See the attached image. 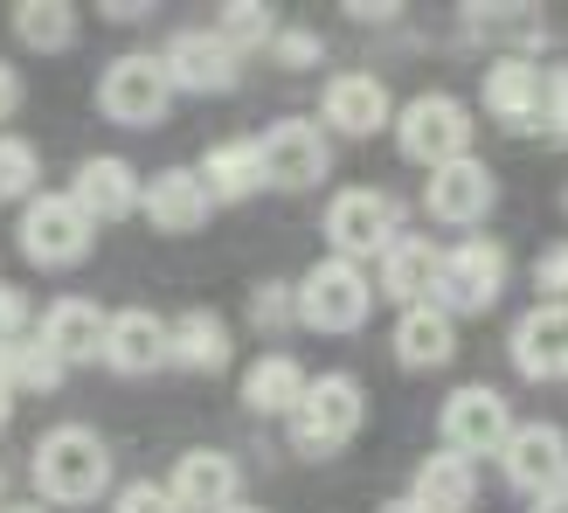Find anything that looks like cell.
<instances>
[{"mask_svg": "<svg viewBox=\"0 0 568 513\" xmlns=\"http://www.w3.org/2000/svg\"><path fill=\"white\" fill-rule=\"evenodd\" d=\"M111 486V451L91 423H55L36 444V493L49 506H83Z\"/></svg>", "mask_w": 568, "mask_h": 513, "instance_id": "cell-1", "label": "cell"}, {"mask_svg": "<svg viewBox=\"0 0 568 513\" xmlns=\"http://www.w3.org/2000/svg\"><path fill=\"white\" fill-rule=\"evenodd\" d=\"M361 416H367L361 382L354 375H320V382H305L298 410H292V437H298L305 459H326V451H339L361 431Z\"/></svg>", "mask_w": 568, "mask_h": 513, "instance_id": "cell-2", "label": "cell"}, {"mask_svg": "<svg viewBox=\"0 0 568 513\" xmlns=\"http://www.w3.org/2000/svg\"><path fill=\"white\" fill-rule=\"evenodd\" d=\"M395 139H403V153L416 167H450V160L471 153V111L450 98V91H423V98L403 104Z\"/></svg>", "mask_w": 568, "mask_h": 513, "instance_id": "cell-3", "label": "cell"}, {"mask_svg": "<svg viewBox=\"0 0 568 513\" xmlns=\"http://www.w3.org/2000/svg\"><path fill=\"white\" fill-rule=\"evenodd\" d=\"M367 305H375V278L347 256H326V264H312L305 284H298V320L320 326V333H354L367 320Z\"/></svg>", "mask_w": 568, "mask_h": 513, "instance_id": "cell-4", "label": "cell"}, {"mask_svg": "<svg viewBox=\"0 0 568 513\" xmlns=\"http://www.w3.org/2000/svg\"><path fill=\"white\" fill-rule=\"evenodd\" d=\"M395 230H403V202L382 188H339L333 209H326V237H333V256H347V264H361V256H382L395 243Z\"/></svg>", "mask_w": 568, "mask_h": 513, "instance_id": "cell-5", "label": "cell"}, {"mask_svg": "<svg viewBox=\"0 0 568 513\" xmlns=\"http://www.w3.org/2000/svg\"><path fill=\"white\" fill-rule=\"evenodd\" d=\"M91 237H98V222L83 215L70 194H36V202L21 209V250H28V264H49V271L83 264V256H91Z\"/></svg>", "mask_w": 568, "mask_h": 513, "instance_id": "cell-6", "label": "cell"}, {"mask_svg": "<svg viewBox=\"0 0 568 513\" xmlns=\"http://www.w3.org/2000/svg\"><path fill=\"white\" fill-rule=\"evenodd\" d=\"M499 284H506V250H499L493 237H465V243L437 264L430 305H444L450 320H458V312H493Z\"/></svg>", "mask_w": 568, "mask_h": 513, "instance_id": "cell-7", "label": "cell"}, {"mask_svg": "<svg viewBox=\"0 0 568 513\" xmlns=\"http://www.w3.org/2000/svg\"><path fill=\"white\" fill-rule=\"evenodd\" d=\"M166 98H174V83H166L160 56H119V63H104V77H98V111L111 125H160Z\"/></svg>", "mask_w": 568, "mask_h": 513, "instance_id": "cell-8", "label": "cell"}, {"mask_svg": "<svg viewBox=\"0 0 568 513\" xmlns=\"http://www.w3.org/2000/svg\"><path fill=\"white\" fill-rule=\"evenodd\" d=\"M437 431H444V451H458V459H493V451H506V437H514V416H506V395L471 382L458 395H444Z\"/></svg>", "mask_w": 568, "mask_h": 513, "instance_id": "cell-9", "label": "cell"}, {"mask_svg": "<svg viewBox=\"0 0 568 513\" xmlns=\"http://www.w3.org/2000/svg\"><path fill=\"white\" fill-rule=\"evenodd\" d=\"M257 160H264V181L271 188H292V194H305V188H320L326 181V132L312 125V119H277L264 139H257Z\"/></svg>", "mask_w": 568, "mask_h": 513, "instance_id": "cell-10", "label": "cell"}, {"mask_svg": "<svg viewBox=\"0 0 568 513\" xmlns=\"http://www.w3.org/2000/svg\"><path fill=\"white\" fill-rule=\"evenodd\" d=\"M486 111L506 132L548 125V70L534 63V56H493V70H486Z\"/></svg>", "mask_w": 568, "mask_h": 513, "instance_id": "cell-11", "label": "cell"}, {"mask_svg": "<svg viewBox=\"0 0 568 513\" xmlns=\"http://www.w3.org/2000/svg\"><path fill=\"white\" fill-rule=\"evenodd\" d=\"M139 209H146L153 230H166V237H194V230L209 222L215 194H209V181H202V167H166V174H153L146 188H139Z\"/></svg>", "mask_w": 568, "mask_h": 513, "instance_id": "cell-12", "label": "cell"}, {"mask_svg": "<svg viewBox=\"0 0 568 513\" xmlns=\"http://www.w3.org/2000/svg\"><path fill=\"white\" fill-rule=\"evenodd\" d=\"M430 215L437 222H450V230H471V222H486L493 215V202H499V181H493V167L486 160H450V167H437L430 174Z\"/></svg>", "mask_w": 568, "mask_h": 513, "instance_id": "cell-13", "label": "cell"}, {"mask_svg": "<svg viewBox=\"0 0 568 513\" xmlns=\"http://www.w3.org/2000/svg\"><path fill=\"white\" fill-rule=\"evenodd\" d=\"M160 63H166V83H174V91H230L236 83V49L222 42L215 28H181Z\"/></svg>", "mask_w": 568, "mask_h": 513, "instance_id": "cell-14", "label": "cell"}, {"mask_svg": "<svg viewBox=\"0 0 568 513\" xmlns=\"http://www.w3.org/2000/svg\"><path fill=\"white\" fill-rule=\"evenodd\" d=\"M104 361L119 368V375H160V368L174 361V326L146 305H125L104 333Z\"/></svg>", "mask_w": 568, "mask_h": 513, "instance_id": "cell-15", "label": "cell"}, {"mask_svg": "<svg viewBox=\"0 0 568 513\" xmlns=\"http://www.w3.org/2000/svg\"><path fill=\"white\" fill-rule=\"evenodd\" d=\"M320 111H326V125L333 132H347V139H367V132H382L395 119V104L382 91V77H367V70H347V77H333L326 91H320Z\"/></svg>", "mask_w": 568, "mask_h": 513, "instance_id": "cell-16", "label": "cell"}, {"mask_svg": "<svg viewBox=\"0 0 568 513\" xmlns=\"http://www.w3.org/2000/svg\"><path fill=\"white\" fill-rule=\"evenodd\" d=\"M499 459H506V479H514L520 493H548L568 472V437H561V423H520Z\"/></svg>", "mask_w": 568, "mask_h": 513, "instance_id": "cell-17", "label": "cell"}, {"mask_svg": "<svg viewBox=\"0 0 568 513\" xmlns=\"http://www.w3.org/2000/svg\"><path fill=\"white\" fill-rule=\"evenodd\" d=\"M104 333H111V312L91 305V299H55L42 312V340H49V354L77 368V361H104Z\"/></svg>", "mask_w": 568, "mask_h": 513, "instance_id": "cell-18", "label": "cell"}, {"mask_svg": "<svg viewBox=\"0 0 568 513\" xmlns=\"http://www.w3.org/2000/svg\"><path fill=\"white\" fill-rule=\"evenodd\" d=\"M70 202L91 215V222H125V215L139 209V174H132V160H111V153L83 160L77 181H70Z\"/></svg>", "mask_w": 568, "mask_h": 513, "instance_id": "cell-19", "label": "cell"}, {"mask_svg": "<svg viewBox=\"0 0 568 513\" xmlns=\"http://www.w3.org/2000/svg\"><path fill=\"white\" fill-rule=\"evenodd\" d=\"M236 486H243V472L230 451H187L166 493H174L181 513H222V506H236Z\"/></svg>", "mask_w": 568, "mask_h": 513, "instance_id": "cell-20", "label": "cell"}, {"mask_svg": "<svg viewBox=\"0 0 568 513\" xmlns=\"http://www.w3.org/2000/svg\"><path fill=\"white\" fill-rule=\"evenodd\" d=\"M514 361L527 382H561L568 375V305H534L514 326Z\"/></svg>", "mask_w": 568, "mask_h": 513, "instance_id": "cell-21", "label": "cell"}, {"mask_svg": "<svg viewBox=\"0 0 568 513\" xmlns=\"http://www.w3.org/2000/svg\"><path fill=\"white\" fill-rule=\"evenodd\" d=\"M437 264H444V250H437V243H423V237H395V243L382 250V292H388V299H403V312H409V305H430V292H437Z\"/></svg>", "mask_w": 568, "mask_h": 513, "instance_id": "cell-22", "label": "cell"}, {"mask_svg": "<svg viewBox=\"0 0 568 513\" xmlns=\"http://www.w3.org/2000/svg\"><path fill=\"white\" fill-rule=\"evenodd\" d=\"M465 36L471 42H499V56H534L548 42V14L541 8H493V0H471Z\"/></svg>", "mask_w": 568, "mask_h": 513, "instance_id": "cell-23", "label": "cell"}, {"mask_svg": "<svg viewBox=\"0 0 568 513\" xmlns=\"http://www.w3.org/2000/svg\"><path fill=\"white\" fill-rule=\"evenodd\" d=\"M450 354H458V320L444 305H409L395 320V361L403 368H444Z\"/></svg>", "mask_w": 568, "mask_h": 513, "instance_id": "cell-24", "label": "cell"}, {"mask_svg": "<svg viewBox=\"0 0 568 513\" xmlns=\"http://www.w3.org/2000/svg\"><path fill=\"white\" fill-rule=\"evenodd\" d=\"M202 181H209L215 202H250L257 188H271L264 160H257V139H215L209 160H202Z\"/></svg>", "mask_w": 568, "mask_h": 513, "instance_id": "cell-25", "label": "cell"}, {"mask_svg": "<svg viewBox=\"0 0 568 513\" xmlns=\"http://www.w3.org/2000/svg\"><path fill=\"white\" fill-rule=\"evenodd\" d=\"M471 493H478L471 459H458V451H437V459L416 465V493H409V500H416L423 513H465Z\"/></svg>", "mask_w": 568, "mask_h": 513, "instance_id": "cell-26", "label": "cell"}, {"mask_svg": "<svg viewBox=\"0 0 568 513\" xmlns=\"http://www.w3.org/2000/svg\"><path fill=\"white\" fill-rule=\"evenodd\" d=\"M230 320L222 312H209V305H194L187 320H174V361L181 368H194V375H215V368H230Z\"/></svg>", "mask_w": 568, "mask_h": 513, "instance_id": "cell-27", "label": "cell"}, {"mask_svg": "<svg viewBox=\"0 0 568 513\" xmlns=\"http://www.w3.org/2000/svg\"><path fill=\"white\" fill-rule=\"evenodd\" d=\"M298 395H305V368H298L292 354H264V361L243 375V403L257 410V416H284V410H298Z\"/></svg>", "mask_w": 568, "mask_h": 513, "instance_id": "cell-28", "label": "cell"}, {"mask_svg": "<svg viewBox=\"0 0 568 513\" xmlns=\"http://www.w3.org/2000/svg\"><path fill=\"white\" fill-rule=\"evenodd\" d=\"M0 375H8V389L21 395H42V389H55L63 382V361L49 354V340L42 333H21V340H0Z\"/></svg>", "mask_w": 568, "mask_h": 513, "instance_id": "cell-29", "label": "cell"}, {"mask_svg": "<svg viewBox=\"0 0 568 513\" xmlns=\"http://www.w3.org/2000/svg\"><path fill=\"white\" fill-rule=\"evenodd\" d=\"M14 36H21V49L55 56V49L77 42V14L63 8V0H21V8H14Z\"/></svg>", "mask_w": 568, "mask_h": 513, "instance_id": "cell-30", "label": "cell"}, {"mask_svg": "<svg viewBox=\"0 0 568 513\" xmlns=\"http://www.w3.org/2000/svg\"><path fill=\"white\" fill-rule=\"evenodd\" d=\"M215 36H222V42H230V49L243 56V49H271L277 21H271V8H264V0H236V8H222Z\"/></svg>", "mask_w": 568, "mask_h": 513, "instance_id": "cell-31", "label": "cell"}, {"mask_svg": "<svg viewBox=\"0 0 568 513\" xmlns=\"http://www.w3.org/2000/svg\"><path fill=\"white\" fill-rule=\"evenodd\" d=\"M36 174H42V153L28 139H0V202H36Z\"/></svg>", "mask_w": 568, "mask_h": 513, "instance_id": "cell-32", "label": "cell"}, {"mask_svg": "<svg viewBox=\"0 0 568 513\" xmlns=\"http://www.w3.org/2000/svg\"><path fill=\"white\" fill-rule=\"evenodd\" d=\"M271 56H277L284 70H312V63L326 56V42L312 36V28H277V36H271Z\"/></svg>", "mask_w": 568, "mask_h": 513, "instance_id": "cell-33", "label": "cell"}, {"mask_svg": "<svg viewBox=\"0 0 568 513\" xmlns=\"http://www.w3.org/2000/svg\"><path fill=\"white\" fill-rule=\"evenodd\" d=\"M292 312H298V299L284 292V284H257V299H250V320H257L264 333H277V326H292Z\"/></svg>", "mask_w": 568, "mask_h": 513, "instance_id": "cell-34", "label": "cell"}, {"mask_svg": "<svg viewBox=\"0 0 568 513\" xmlns=\"http://www.w3.org/2000/svg\"><path fill=\"white\" fill-rule=\"evenodd\" d=\"M111 513H181V506H174V493H166V486H153V479H132Z\"/></svg>", "mask_w": 568, "mask_h": 513, "instance_id": "cell-35", "label": "cell"}, {"mask_svg": "<svg viewBox=\"0 0 568 513\" xmlns=\"http://www.w3.org/2000/svg\"><path fill=\"white\" fill-rule=\"evenodd\" d=\"M534 284L548 292V305L568 299V243H548V250H541V264H534Z\"/></svg>", "mask_w": 568, "mask_h": 513, "instance_id": "cell-36", "label": "cell"}, {"mask_svg": "<svg viewBox=\"0 0 568 513\" xmlns=\"http://www.w3.org/2000/svg\"><path fill=\"white\" fill-rule=\"evenodd\" d=\"M21 326H28V299L14 284H0V340H21Z\"/></svg>", "mask_w": 568, "mask_h": 513, "instance_id": "cell-37", "label": "cell"}, {"mask_svg": "<svg viewBox=\"0 0 568 513\" xmlns=\"http://www.w3.org/2000/svg\"><path fill=\"white\" fill-rule=\"evenodd\" d=\"M548 125L568 139V70H548Z\"/></svg>", "mask_w": 568, "mask_h": 513, "instance_id": "cell-38", "label": "cell"}, {"mask_svg": "<svg viewBox=\"0 0 568 513\" xmlns=\"http://www.w3.org/2000/svg\"><path fill=\"white\" fill-rule=\"evenodd\" d=\"M21 104V77L8 70V63H0V119H8V111Z\"/></svg>", "mask_w": 568, "mask_h": 513, "instance_id": "cell-39", "label": "cell"}, {"mask_svg": "<svg viewBox=\"0 0 568 513\" xmlns=\"http://www.w3.org/2000/svg\"><path fill=\"white\" fill-rule=\"evenodd\" d=\"M347 14H354V21H395V8H388V0H354Z\"/></svg>", "mask_w": 568, "mask_h": 513, "instance_id": "cell-40", "label": "cell"}, {"mask_svg": "<svg viewBox=\"0 0 568 513\" xmlns=\"http://www.w3.org/2000/svg\"><path fill=\"white\" fill-rule=\"evenodd\" d=\"M104 21H146V0H111Z\"/></svg>", "mask_w": 568, "mask_h": 513, "instance_id": "cell-41", "label": "cell"}, {"mask_svg": "<svg viewBox=\"0 0 568 513\" xmlns=\"http://www.w3.org/2000/svg\"><path fill=\"white\" fill-rule=\"evenodd\" d=\"M14 416V389H8V375H0V423Z\"/></svg>", "mask_w": 568, "mask_h": 513, "instance_id": "cell-42", "label": "cell"}, {"mask_svg": "<svg viewBox=\"0 0 568 513\" xmlns=\"http://www.w3.org/2000/svg\"><path fill=\"white\" fill-rule=\"evenodd\" d=\"M382 513H423V506H416V500H388Z\"/></svg>", "mask_w": 568, "mask_h": 513, "instance_id": "cell-43", "label": "cell"}, {"mask_svg": "<svg viewBox=\"0 0 568 513\" xmlns=\"http://www.w3.org/2000/svg\"><path fill=\"white\" fill-rule=\"evenodd\" d=\"M534 513H568V506H561L555 493H541V506H534Z\"/></svg>", "mask_w": 568, "mask_h": 513, "instance_id": "cell-44", "label": "cell"}, {"mask_svg": "<svg viewBox=\"0 0 568 513\" xmlns=\"http://www.w3.org/2000/svg\"><path fill=\"white\" fill-rule=\"evenodd\" d=\"M548 493H555V500H561V506H568V472H561V479H555V486H548Z\"/></svg>", "mask_w": 568, "mask_h": 513, "instance_id": "cell-45", "label": "cell"}, {"mask_svg": "<svg viewBox=\"0 0 568 513\" xmlns=\"http://www.w3.org/2000/svg\"><path fill=\"white\" fill-rule=\"evenodd\" d=\"M222 513H264V506H222Z\"/></svg>", "mask_w": 568, "mask_h": 513, "instance_id": "cell-46", "label": "cell"}, {"mask_svg": "<svg viewBox=\"0 0 568 513\" xmlns=\"http://www.w3.org/2000/svg\"><path fill=\"white\" fill-rule=\"evenodd\" d=\"M8 513H49V506H8Z\"/></svg>", "mask_w": 568, "mask_h": 513, "instance_id": "cell-47", "label": "cell"}]
</instances>
